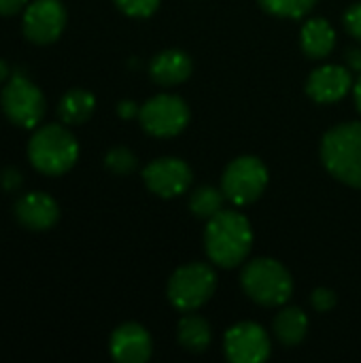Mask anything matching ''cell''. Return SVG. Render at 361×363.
<instances>
[{"label":"cell","instance_id":"6da1fadb","mask_svg":"<svg viewBox=\"0 0 361 363\" xmlns=\"http://www.w3.org/2000/svg\"><path fill=\"white\" fill-rule=\"evenodd\" d=\"M253 245V232L247 221L236 211H221L209 219L204 232L206 255L213 264L221 268H234L247 259Z\"/></svg>","mask_w":361,"mask_h":363},{"label":"cell","instance_id":"7a4b0ae2","mask_svg":"<svg viewBox=\"0 0 361 363\" xmlns=\"http://www.w3.org/2000/svg\"><path fill=\"white\" fill-rule=\"evenodd\" d=\"M321 160L332 177L361 189V123L334 125L323 136Z\"/></svg>","mask_w":361,"mask_h":363},{"label":"cell","instance_id":"3957f363","mask_svg":"<svg viewBox=\"0 0 361 363\" xmlns=\"http://www.w3.org/2000/svg\"><path fill=\"white\" fill-rule=\"evenodd\" d=\"M28 157L38 172L57 177L74 166L79 157V143L62 125H43L30 138Z\"/></svg>","mask_w":361,"mask_h":363},{"label":"cell","instance_id":"277c9868","mask_svg":"<svg viewBox=\"0 0 361 363\" xmlns=\"http://www.w3.org/2000/svg\"><path fill=\"white\" fill-rule=\"evenodd\" d=\"M240 283L245 294L262 306H281L294 291V281L287 268L268 257L249 262L240 274Z\"/></svg>","mask_w":361,"mask_h":363},{"label":"cell","instance_id":"5b68a950","mask_svg":"<svg viewBox=\"0 0 361 363\" xmlns=\"http://www.w3.org/2000/svg\"><path fill=\"white\" fill-rule=\"evenodd\" d=\"M217 289V277L206 264H189L179 268L168 283V300L179 311H196L211 300Z\"/></svg>","mask_w":361,"mask_h":363},{"label":"cell","instance_id":"8992f818","mask_svg":"<svg viewBox=\"0 0 361 363\" xmlns=\"http://www.w3.org/2000/svg\"><path fill=\"white\" fill-rule=\"evenodd\" d=\"M0 104L4 115L19 128H34L45 115L43 91L21 74L11 77V81L4 85Z\"/></svg>","mask_w":361,"mask_h":363},{"label":"cell","instance_id":"52a82bcc","mask_svg":"<svg viewBox=\"0 0 361 363\" xmlns=\"http://www.w3.org/2000/svg\"><path fill=\"white\" fill-rule=\"evenodd\" d=\"M266 185H268V170L257 157L251 155L234 160L226 168L221 181V189L226 198L232 204H240V206L255 202L264 194Z\"/></svg>","mask_w":361,"mask_h":363},{"label":"cell","instance_id":"ba28073f","mask_svg":"<svg viewBox=\"0 0 361 363\" xmlns=\"http://www.w3.org/2000/svg\"><path fill=\"white\" fill-rule=\"evenodd\" d=\"M140 123L151 136H174L179 134L187 121H189V106L179 98L170 94H162L151 98L147 104L140 106Z\"/></svg>","mask_w":361,"mask_h":363},{"label":"cell","instance_id":"9c48e42d","mask_svg":"<svg viewBox=\"0 0 361 363\" xmlns=\"http://www.w3.org/2000/svg\"><path fill=\"white\" fill-rule=\"evenodd\" d=\"M66 26V9L60 0H34L23 11V34L36 45H49L60 38Z\"/></svg>","mask_w":361,"mask_h":363},{"label":"cell","instance_id":"30bf717a","mask_svg":"<svg viewBox=\"0 0 361 363\" xmlns=\"http://www.w3.org/2000/svg\"><path fill=\"white\" fill-rule=\"evenodd\" d=\"M226 355L234 363H260L270 355V338L257 323H238L226 334Z\"/></svg>","mask_w":361,"mask_h":363},{"label":"cell","instance_id":"8fae6325","mask_svg":"<svg viewBox=\"0 0 361 363\" xmlns=\"http://www.w3.org/2000/svg\"><path fill=\"white\" fill-rule=\"evenodd\" d=\"M143 179L147 183V187L162 196V198H174L185 194V189L191 183V170L183 160L177 157H162L151 162L145 172Z\"/></svg>","mask_w":361,"mask_h":363},{"label":"cell","instance_id":"7c38bea8","mask_svg":"<svg viewBox=\"0 0 361 363\" xmlns=\"http://www.w3.org/2000/svg\"><path fill=\"white\" fill-rule=\"evenodd\" d=\"M351 87H353V74L347 68L336 66V64L317 68L309 77V83H306L309 96L321 104L338 102L351 91Z\"/></svg>","mask_w":361,"mask_h":363},{"label":"cell","instance_id":"4fadbf2b","mask_svg":"<svg viewBox=\"0 0 361 363\" xmlns=\"http://www.w3.org/2000/svg\"><path fill=\"white\" fill-rule=\"evenodd\" d=\"M15 219L32 232H45L53 228L60 219V208L57 202L43 194V191H32L26 194L23 198L17 200L15 204Z\"/></svg>","mask_w":361,"mask_h":363},{"label":"cell","instance_id":"5bb4252c","mask_svg":"<svg viewBox=\"0 0 361 363\" xmlns=\"http://www.w3.org/2000/svg\"><path fill=\"white\" fill-rule=\"evenodd\" d=\"M153 342L149 332L138 323L119 325L111 336V355L121 363H145L151 357Z\"/></svg>","mask_w":361,"mask_h":363},{"label":"cell","instance_id":"9a60e30c","mask_svg":"<svg viewBox=\"0 0 361 363\" xmlns=\"http://www.w3.org/2000/svg\"><path fill=\"white\" fill-rule=\"evenodd\" d=\"M189 74H191V60L187 53L179 49L162 51L151 62V79L160 85L183 83Z\"/></svg>","mask_w":361,"mask_h":363},{"label":"cell","instance_id":"2e32d148","mask_svg":"<svg viewBox=\"0 0 361 363\" xmlns=\"http://www.w3.org/2000/svg\"><path fill=\"white\" fill-rule=\"evenodd\" d=\"M302 49L309 57L321 60L332 53L336 45V32L326 19H311L302 26Z\"/></svg>","mask_w":361,"mask_h":363},{"label":"cell","instance_id":"e0dca14e","mask_svg":"<svg viewBox=\"0 0 361 363\" xmlns=\"http://www.w3.org/2000/svg\"><path fill=\"white\" fill-rule=\"evenodd\" d=\"M309 330V319L302 313V308H283L277 319H274V334L281 345L285 347H296L304 340Z\"/></svg>","mask_w":361,"mask_h":363},{"label":"cell","instance_id":"ac0fdd59","mask_svg":"<svg viewBox=\"0 0 361 363\" xmlns=\"http://www.w3.org/2000/svg\"><path fill=\"white\" fill-rule=\"evenodd\" d=\"M96 108V98L87 91V89H70L60 106H57V115L62 117L64 123L74 125V123H83L91 117Z\"/></svg>","mask_w":361,"mask_h":363},{"label":"cell","instance_id":"d6986e66","mask_svg":"<svg viewBox=\"0 0 361 363\" xmlns=\"http://www.w3.org/2000/svg\"><path fill=\"white\" fill-rule=\"evenodd\" d=\"M179 342L183 349L200 353L211 345V325L198 315H185L179 323Z\"/></svg>","mask_w":361,"mask_h":363},{"label":"cell","instance_id":"ffe728a7","mask_svg":"<svg viewBox=\"0 0 361 363\" xmlns=\"http://www.w3.org/2000/svg\"><path fill=\"white\" fill-rule=\"evenodd\" d=\"M226 194L223 189H215V187H200L191 194L189 198V211L200 217V219H211L217 213L223 211V202H226Z\"/></svg>","mask_w":361,"mask_h":363},{"label":"cell","instance_id":"44dd1931","mask_svg":"<svg viewBox=\"0 0 361 363\" xmlns=\"http://www.w3.org/2000/svg\"><path fill=\"white\" fill-rule=\"evenodd\" d=\"M317 0H260V4L279 17H304Z\"/></svg>","mask_w":361,"mask_h":363},{"label":"cell","instance_id":"7402d4cb","mask_svg":"<svg viewBox=\"0 0 361 363\" xmlns=\"http://www.w3.org/2000/svg\"><path fill=\"white\" fill-rule=\"evenodd\" d=\"M104 164L106 168L113 172V174H130L134 168H136V157L130 149L126 147H115L106 153L104 157Z\"/></svg>","mask_w":361,"mask_h":363},{"label":"cell","instance_id":"603a6c76","mask_svg":"<svg viewBox=\"0 0 361 363\" xmlns=\"http://www.w3.org/2000/svg\"><path fill=\"white\" fill-rule=\"evenodd\" d=\"M115 4L130 17H149L157 11L160 0H115Z\"/></svg>","mask_w":361,"mask_h":363},{"label":"cell","instance_id":"cb8c5ba5","mask_svg":"<svg viewBox=\"0 0 361 363\" xmlns=\"http://www.w3.org/2000/svg\"><path fill=\"white\" fill-rule=\"evenodd\" d=\"M313 306H315V311H319V313L332 311V308L336 306V294H334L332 289H326V287L317 289V291L313 294Z\"/></svg>","mask_w":361,"mask_h":363},{"label":"cell","instance_id":"d4e9b609","mask_svg":"<svg viewBox=\"0 0 361 363\" xmlns=\"http://www.w3.org/2000/svg\"><path fill=\"white\" fill-rule=\"evenodd\" d=\"M345 26H347V30H349L351 36H355L357 40H361V2L353 4L345 13Z\"/></svg>","mask_w":361,"mask_h":363},{"label":"cell","instance_id":"484cf974","mask_svg":"<svg viewBox=\"0 0 361 363\" xmlns=\"http://www.w3.org/2000/svg\"><path fill=\"white\" fill-rule=\"evenodd\" d=\"M0 183H2V187H4L6 191H15V189H19V185H21V174H19V170H15V168H6V170L0 174Z\"/></svg>","mask_w":361,"mask_h":363},{"label":"cell","instance_id":"4316f807","mask_svg":"<svg viewBox=\"0 0 361 363\" xmlns=\"http://www.w3.org/2000/svg\"><path fill=\"white\" fill-rule=\"evenodd\" d=\"M28 0H0V15H15L26 6Z\"/></svg>","mask_w":361,"mask_h":363},{"label":"cell","instance_id":"83f0119b","mask_svg":"<svg viewBox=\"0 0 361 363\" xmlns=\"http://www.w3.org/2000/svg\"><path fill=\"white\" fill-rule=\"evenodd\" d=\"M117 113L123 117V119H130V117H134V115H138L140 113V108L134 104V102H119V106H117Z\"/></svg>","mask_w":361,"mask_h":363},{"label":"cell","instance_id":"f1b7e54d","mask_svg":"<svg viewBox=\"0 0 361 363\" xmlns=\"http://www.w3.org/2000/svg\"><path fill=\"white\" fill-rule=\"evenodd\" d=\"M347 60H349V66H351L353 70L361 72V49L360 47L351 49V51L347 53Z\"/></svg>","mask_w":361,"mask_h":363},{"label":"cell","instance_id":"f546056e","mask_svg":"<svg viewBox=\"0 0 361 363\" xmlns=\"http://www.w3.org/2000/svg\"><path fill=\"white\" fill-rule=\"evenodd\" d=\"M355 102H357V106H360V111H361V72H360L357 83H355Z\"/></svg>","mask_w":361,"mask_h":363},{"label":"cell","instance_id":"4dcf8cb0","mask_svg":"<svg viewBox=\"0 0 361 363\" xmlns=\"http://www.w3.org/2000/svg\"><path fill=\"white\" fill-rule=\"evenodd\" d=\"M6 77H9V66L0 60V83L6 81Z\"/></svg>","mask_w":361,"mask_h":363}]
</instances>
